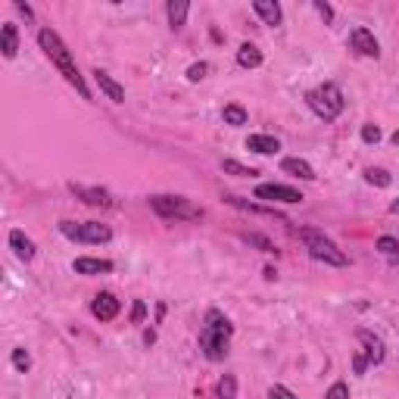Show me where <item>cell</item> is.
<instances>
[{
	"mask_svg": "<svg viewBox=\"0 0 399 399\" xmlns=\"http://www.w3.org/2000/svg\"><path fill=\"white\" fill-rule=\"evenodd\" d=\"M37 44H41V50L47 53V60L56 66V72H60L62 78H66L69 85H72L75 91L81 94V100H91V91H87L85 78H81L78 66H75L72 50H69L66 44H62V37L56 35L53 28H41V31H37Z\"/></svg>",
	"mask_w": 399,
	"mask_h": 399,
	"instance_id": "cell-1",
	"label": "cell"
},
{
	"mask_svg": "<svg viewBox=\"0 0 399 399\" xmlns=\"http://www.w3.org/2000/svg\"><path fill=\"white\" fill-rule=\"evenodd\" d=\"M234 334V324L222 315L218 309H209L203 318V330H200V349L209 362H222L228 355V343Z\"/></svg>",
	"mask_w": 399,
	"mask_h": 399,
	"instance_id": "cell-2",
	"label": "cell"
},
{
	"mask_svg": "<svg viewBox=\"0 0 399 399\" xmlns=\"http://www.w3.org/2000/svg\"><path fill=\"white\" fill-rule=\"evenodd\" d=\"M305 103H309V109L315 112L318 118H324V122H334V118L343 112L346 100H343V91L334 85V81H324V85L312 87V91L305 94Z\"/></svg>",
	"mask_w": 399,
	"mask_h": 399,
	"instance_id": "cell-3",
	"label": "cell"
},
{
	"mask_svg": "<svg viewBox=\"0 0 399 399\" xmlns=\"http://www.w3.org/2000/svg\"><path fill=\"white\" fill-rule=\"evenodd\" d=\"M299 240L305 243V249H309L312 259L324 262V265H334V268H346V265H349L346 253H343V249L337 247V243L330 240V237H324L321 231H315V228H303V231H299Z\"/></svg>",
	"mask_w": 399,
	"mask_h": 399,
	"instance_id": "cell-4",
	"label": "cell"
},
{
	"mask_svg": "<svg viewBox=\"0 0 399 399\" xmlns=\"http://www.w3.org/2000/svg\"><path fill=\"white\" fill-rule=\"evenodd\" d=\"M150 209L162 218H175V222H200L203 218L200 206H193L187 197H172V193H153Z\"/></svg>",
	"mask_w": 399,
	"mask_h": 399,
	"instance_id": "cell-5",
	"label": "cell"
},
{
	"mask_svg": "<svg viewBox=\"0 0 399 399\" xmlns=\"http://www.w3.org/2000/svg\"><path fill=\"white\" fill-rule=\"evenodd\" d=\"M60 231L69 240H78V243H109L112 240L109 224H100V222H60Z\"/></svg>",
	"mask_w": 399,
	"mask_h": 399,
	"instance_id": "cell-6",
	"label": "cell"
},
{
	"mask_svg": "<svg viewBox=\"0 0 399 399\" xmlns=\"http://www.w3.org/2000/svg\"><path fill=\"white\" fill-rule=\"evenodd\" d=\"M256 200H268V203H303V193L296 187L287 184H259L256 187Z\"/></svg>",
	"mask_w": 399,
	"mask_h": 399,
	"instance_id": "cell-7",
	"label": "cell"
},
{
	"mask_svg": "<svg viewBox=\"0 0 399 399\" xmlns=\"http://www.w3.org/2000/svg\"><path fill=\"white\" fill-rule=\"evenodd\" d=\"M69 190L75 193V197L81 200V203H87V206H97V209H112L116 206V200H112V193L109 190H103V187H85V184H69Z\"/></svg>",
	"mask_w": 399,
	"mask_h": 399,
	"instance_id": "cell-8",
	"label": "cell"
},
{
	"mask_svg": "<svg viewBox=\"0 0 399 399\" xmlns=\"http://www.w3.org/2000/svg\"><path fill=\"white\" fill-rule=\"evenodd\" d=\"M349 47H353L359 56H368V60H378V56H380L378 37H374L371 31L365 28V25H359V28L349 31Z\"/></svg>",
	"mask_w": 399,
	"mask_h": 399,
	"instance_id": "cell-9",
	"label": "cell"
},
{
	"mask_svg": "<svg viewBox=\"0 0 399 399\" xmlns=\"http://www.w3.org/2000/svg\"><path fill=\"white\" fill-rule=\"evenodd\" d=\"M355 337H359V343H362V349H365V359H368V365H380V362L387 359V346H384V340H380L374 330H368V328H359L355 330Z\"/></svg>",
	"mask_w": 399,
	"mask_h": 399,
	"instance_id": "cell-10",
	"label": "cell"
},
{
	"mask_svg": "<svg viewBox=\"0 0 399 399\" xmlns=\"http://www.w3.org/2000/svg\"><path fill=\"white\" fill-rule=\"evenodd\" d=\"M118 309H122V303H118L109 290L97 293V296L91 299V315L97 318V321H112V318L118 315Z\"/></svg>",
	"mask_w": 399,
	"mask_h": 399,
	"instance_id": "cell-11",
	"label": "cell"
},
{
	"mask_svg": "<svg viewBox=\"0 0 399 399\" xmlns=\"http://www.w3.org/2000/svg\"><path fill=\"white\" fill-rule=\"evenodd\" d=\"M94 81H97V87L112 100V103H125V87L118 85L109 72H103V69H94Z\"/></svg>",
	"mask_w": 399,
	"mask_h": 399,
	"instance_id": "cell-12",
	"label": "cell"
},
{
	"mask_svg": "<svg viewBox=\"0 0 399 399\" xmlns=\"http://www.w3.org/2000/svg\"><path fill=\"white\" fill-rule=\"evenodd\" d=\"M224 203H231V206H234V209H243V212H256V215H268V218H278V222L290 224V218H287V215H281V212H278V209H265V206H256V203H247V200L234 197V193H228V197H224Z\"/></svg>",
	"mask_w": 399,
	"mask_h": 399,
	"instance_id": "cell-13",
	"label": "cell"
},
{
	"mask_svg": "<svg viewBox=\"0 0 399 399\" xmlns=\"http://www.w3.org/2000/svg\"><path fill=\"white\" fill-rule=\"evenodd\" d=\"M75 274H106L112 272V262L109 259H91V256H78V259L72 262Z\"/></svg>",
	"mask_w": 399,
	"mask_h": 399,
	"instance_id": "cell-14",
	"label": "cell"
},
{
	"mask_svg": "<svg viewBox=\"0 0 399 399\" xmlns=\"http://www.w3.org/2000/svg\"><path fill=\"white\" fill-rule=\"evenodd\" d=\"M247 150H253V153H259V156H272V153H278V150H281V141H278V137H272V134H249L247 137Z\"/></svg>",
	"mask_w": 399,
	"mask_h": 399,
	"instance_id": "cell-15",
	"label": "cell"
},
{
	"mask_svg": "<svg viewBox=\"0 0 399 399\" xmlns=\"http://www.w3.org/2000/svg\"><path fill=\"white\" fill-rule=\"evenodd\" d=\"M0 50H3L6 60H16V53H19V28L12 22H3V28H0Z\"/></svg>",
	"mask_w": 399,
	"mask_h": 399,
	"instance_id": "cell-16",
	"label": "cell"
},
{
	"mask_svg": "<svg viewBox=\"0 0 399 399\" xmlns=\"http://www.w3.org/2000/svg\"><path fill=\"white\" fill-rule=\"evenodd\" d=\"M10 247L16 249V256L22 262H31L37 253V247L31 243V237H25V231H10Z\"/></svg>",
	"mask_w": 399,
	"mask_h": 399,
	"instance_id": "cell-17",
	"label": "cell"
},
{
	"mask_svg": "<svg viewBox=\"0 0 399 399\" xmlns=\"http://www.w3.org/2000/svg\"><path fill=\"white\" fill-rule=\"evenodd\" d=\"M281 168H284L287 175H296V178H303V181H315L318 178L315 168H312L305 159H299V156H287V159L281 162Z\"/></svg>",
	"mask_w": 399,
	"mask_h": 399,
	"instance_id": "cell-18",
	"label": "cell"
},
{
	"mask_svg": "<svg viewBox=\"0 0 399 399\" xmlns=\"http://www.w3.org/2000/svg\"><path fill=\"white\" fill-rule=\"evenodd\" d=\"M253 12H256V16H259L265 25H281V19H284L281 6L272 3V0H256V3H253Z\"/></svg>",
	"mask_w": 399,
	"mask_h": 399,
	"instance_id": "cell-19",
	"label": "cell"
},
{
	"mask_svg": "<svg viewBox=\"0 0 399 399\" xmlns=\"http://www.w3.org/2000/svg\"><path fill=\"white\" fill-rule=\"evenodd\" d=\"M166 12H168V25H172V28H181V25L187 22L190 3H187V0H168V3H166Z\"/></svg>",
	"mask_w": 399,
	"mask_h": 399,
	"instance_id": "cell-20",
	"label": "cell"
},
{
	"mask_svg": "<svg viewBox=\"0 0 399 399\" xmlns=\"http://www.w3.org/2000/svg\"><path fill=\"white\" fill-rule=\"evenodd\" d=\"M237 66L259 69L262 66V50L256 47V44H240V50H237Z\"/></svg>",
	"mask_w": 399,
	"mask_h": 399,
	"instance_id": "cell-21",
	"label": "cell"
},
{
	"mask_svg": "<svg viewBox=\"0 0 399 399\" xmlns=\"http://www.w3.org/2000/svg\"><path fill=\"white\" fill-rule=\"evenodd\" d=\"M222 118H224V125H231V128H240V125H247V109H243L240 103H228L222 109Z\"/></svg>",
	"mask_w": 399,
	"mask_h": 399,
	"instance_id": "cell-22",
	"label": "cell"
},
{
	"mask_svg": "<svg viewBox=\"0 0 399 399\" xmlns=\"http://www.w3.org/2000/svg\"><path fill=\"white\" fill-rule=\"evenodd\" d=\"M222 172L237 175V178H253V175H259L253 166H243V162H237V159H222Z\"/></svg>",
	"mask_w": 399,
	"mask_h": 399,
	"instance_id": "cell-23",
	"label": "cell"
},
{
	"mask_svg": "<svg viewBox=\"0 0 399 399\" xmlns=\"http://www.w3.org/2000/svg\"><path fill=\"white\" fill-rule=\"evenodd\" d=\"M215 393H218V399H237V380H234V374H224V378L218 380Z\"/></svg>",
	"mask_w": 399,
	"mask_h": 399,
	"instance_id": "cell-24",
	"label": "cell"
},
{
	"mask_svg": "<svg viewBox=\"0 0 399 399\" xmlns=\"http://www.w3.org/2000/svg\"><path fill=\"white\" fill-rule=\"evenodd\" d=\"M365 181L368 184H374V187H390V175L384 172V168H365Z\"/></svg>",
	"mask_w": 399,
	"mask_h": 399,
	"instance_id": "cell-25",
	"label": "cell"
},
{
	"mask_svg": "<svg viewBox=\"0 0 399 399\" xmlns=\"http://www.w3.org/2000/svg\"><path fill=\"white\" fill-rule=\"evenodd\" d=\"M12 368H16V371H28L31 368V355H28V349H22V346H16L12 349Z\"/></svg>",
	"mask_w": 399,
	"mask_h": 399,
	"instance_id": "cell-26",
	"label": "cell"
},
{
	"mask_svg": "<svg viewBox=\"0 0 399 399\" xmlns=\"http://www.w3.org/2000/svg\"><path fill=\"white\" fill-rule=\"evenodd\" d=\"M378 249L384 256H399V240L396 237H378Z\"/></svg>",
	"mask_w": 399,
	"mask_h": 399,
	"instance_id": "cell-27",
	"label": "cell"
},
{
	"mask_svg": "<svg viewBox=\"0 0 399 399\" xmlns=\"http://www.w3.org/2000/svg\"><path fill=\"white\" fill-rule=\"evenodd\" d=\"M324 399H349V387L343 384V380H337V384H330V387H328Z\"/></svg>",
	"mask_w": 399,
	"mask_h": 399,
	"instance_id": "cell-28",
	"label": "cell"
},
{
	"mask_svg": "<svg viewBox=\"0 0 399 399\" xmlns=\"http://www.w3.org/2000/svg\"><path fill=\"white\" fill-rule=\"evenodd\" d=\"M206 75H209V62H193V66L187 69V81H203Z\"/></svg>",
	"mask_w": 399,
	"mask_h": 399,
	"instance_id": "cell-29",
	"label": "cell"
},
{
	"mask_svg": "<svg viewBox=\"0 0 399 399\" xmlns=\"http://www.w3.org/2000/svg\"><path fill=\"white\" fill-rule=\"evenodd\" d=\"M247 240L253 243V247H259L262 253H274V243L268 240V237H262V234H247Z\"/></svg>",
	"mask_w": 399,
	"mask_h": 399,
	"instance_id": "cell-30",
	"label": "cell"
},
{
	"mask_svg": "<svg viewBox=\"0 0 399 399\" xmlns=\"http://www.w3.org/2000/svg\"><path fill=\"white\" fill-rule=\"evenodd\" d=\"M362 141H365V143H378L380 141V128H378V125H362Z\"/></svg>",
	"mask_w": 399,
	"mask_h": 399,
	"instance_id": "cell-31",
	"label": "cell"
},
{
	"mask_svg": "<svg viewBox=\"0 0 399 399\" xmlns=\"http://www.w3.org/2000/svg\"><path fill=\"white\" fill-rule=\"evenodd\" d=\"M268 399H296V393L287 390V387H281V384H274L272 390H268Z\"/></svg>",
	"mask_w": 399,
	"mask_h": 399,
	"instance_id": "cell-32",
	"label": "cell"
},
{
	"mask_svg": "<svg viewBox=\"0 0 399 399\" xmlns=\"http://www.w3.org/2000/svg\"><path fill=\"white\" fill-rule=\"evenodd\" d=\"M143 315H147V305H143L141 299H137V303H134V309H131V321H134V324H141V321H143Z\"/></svg>",
	"mask_w": 399,
	"mask_h": 399,
	"instance_id": "cell-33",
	"label": "cell"
},
{
	"mask_svg": "<svg viewBox=\"0 0 399 399\" xmlns=\"http://www.w3.org/2000/svg\"><path fill=\"white\" fill-rule=\"evenodd\" d=\"M315 10H318V16H321L324 22H330V19H334V10H330L328 3H321V0H315Z\"/></svg>",
	"mask_w": 399,
	"mask_h": 399,
	"instance_id": "cell-34",
	"label": "cell"
},
{
	"mask_svg": "<svg viewBox=\"0 0 399 399\" xmlns=\"http://www.w3.org/2000/svg\"><path fill=\"white\" fill-rule=\"evenodd\" d=\"M353 368H355V374H365V368H368V359L362 353H355L353 355Z\"/></svg>",
	"mask_w": 399,
	"mask_h": 399,
	"instance_id": "cell-35",
	"label": "cell"
},
{
	"mask_svg": "<svg viewBox=\"0 0 399 399\" xmlns=\"http://www.w3.org/2000/svg\"><path fill=\"white\" fill-rule=\"evenodd\" d=\"M16 10L22 12V16L28 19V22H31V19H35V12H31V6H28V3H16Z\"/></svg>",
	"mask_w": 399,
	"mask_h": 399,
	"instance_id": "cell-36",
	"label": "cell"
},
{
	"mask_svg": "<svg viewBox=\"0 0 399 399\" xmlns=\"http://www.w3.org/2000/svg\"><path fill=\"white\" fill-rule=\"evenodd\" d=\"M390 212H393V215H399V200H393V203H390Z\"/></svg>",
	"mask_w": 399,
	"mask_h": 399,
	"instance_id": "cell-37",
	"label": "cell"
},
{
	"mask_svg": "<svg viewBox=\"0 0 399 399\" xmlns=\"http://www.w3.org/2000/svg\"><path fill=\"white\" fill-rule=\"evenodd\" d=\"M390 141H393V143H396V147H399V131H393V137H390Z\"/></svg>",
	"mask_w": 399,
	"mask_h": 399,
	"instance_id": "cell-38",
	"label": "cell"
}]
</instances>
